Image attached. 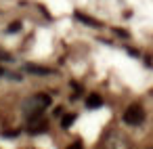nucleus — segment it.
<instances>
[{
  "label": "nucleus",
  "instance_id": "f257e3e1",
  "mask_svg": "<svg viewBox=\"0 0 153 149\" xmlns=\"http://www.w3.org/2000/svg\"><path fill=\"white\" fill-rule=\"evenodd\" d=\"M143 118H145V113H143V107H140L138 103H132V105L124 111V122L130 124V126H138V124L143 122Z\"/></svg>",
  "mask_w": 153,
  "mask_h": 149
},
{
  "label": "nucleus",
  "instance_id": "f03ea898",
  "mask_svg": "<svg viewBox=\"0 0 153 149\" xmlns=\"http://www.w3.org/2000/svg\"><path fill=\"white\" fill-rule=\"evenodd\" d=\"M105 149H128V139L120 132H109L105 139Z\"/></svg>",
  "mask_w": 153,
  "mask_h": 149
},
{
  "label": "nucleus",
  "instance_id": "7ed1b4c3",
  "mask_svg": "<svg viewBox=\"0 0 153 149\" xmlns=\"http://www.w3.org/2000/svg\"><path fill=\"white\" fill-rule=\"evenodd\" d=\"M25 72L36 74V76H48V74H53V69H48V67H40V65H32V63L25 65Z\"/></svg>",
  "mask_w": 153,
  "mask_h": 149
},
{
  "label": "nucleus",
  "instance_id": "20e7f679",
  "mask_svg": "<svg viewBox=\"0 0 153 149\" xmlns=\"http://www.w3.org/2000/svg\"><path fill=\"white\" fill-rule=\"evenodd\" d=\"M86 105H88L90 109H97V107H101V105H103V99H101L99 95H88V99H86Z\"/></svg>",
  "mask_w": 153,
  "mask_h": 149
},
{
  "label": "nucleus",
  "instance_id": "39448f33",
  "mask_svg": "<svg viewBox=\"0 0 153 149\" xmlns=\"http://www.w3.org/2000/svg\"><path fill=\"white\" fill-rule=\"evenodd\" d=\"M76 17H78L82 23H88V25H92V28H99V25H101L99 21H94L92 17H86V15H82V13H76Z\"/></svg>",
  "mask_w": 153,
  "mask_h": 149
},
{
  "label": "nucleus",
  "instance_id": "423d86ee",
  "mask_svg": "<svg viewBox=\"0 0 153 149\" xmlns=\"http://www.w3.org/2000/svg\"><path fill=\"white\" fill-rule=\"evenodd\" d=\"M74 122H76V115H74V113H67V115H63V120H61V126H63V128H69Z\"/></svg>",
  "mask_w": 153,
  "mask_h": 149
},
{
  "label": "nucleus",
  "instance_id": "0eeeda50",
  "mask_svg": "<svg viewBox=\"0 0 153 149\" xmlns=\"http://www.w3.org/2000/svg\"><path fill=\"white\" fill-rule=\"evenodd\" d=\"M17 30H21V21H13L9 25V32H17Z\"/></svg>",
  "mask_w": 153,
  "mask_h": 149
},
{
  "label": "nucleus",
  "instance_id": "6e6552de",
  "mask_svg": "<svg viewBox=\"0 0 153 149\" xmlns=\"http://www.w3.org/2000/svg\"><path fill=\"white\" fill-rule=\"evenodd\" d=\"M67 149H84V147H82V143H80V141H76V143H71Z\"/></svg>",
  "mask_w": 153,
  "mask_h": 149
},
{
  "label": "nucleus",
  "instance_id": "1a4fd4ad",
  "mask_svg": "<svg viewBox=\"0 0 153 149\" xmlns=\"http://www.w3.org/2000/svg\"><path fill=\"white\" fill-rule=\"evenodd\" d=\"M115 34L122 36V38H128V32H126V30H115Z\"/></svg>",
  "mask_w": 153,
  "mask_h": 149
},
{
  "label": "nucleus",
  "instance_id": "9d476101",
  "mask_svg": "<svg viewBox=\"0 0 153 149\" xmlns=\"http://www.w3.org/2000/svg\"><path fill=\"white\" fill-rule=\"evenodd\" d=\"M2 74H4V69H0V76H2Z\"/></svg>",
  "mask_w": 153,
  "mask_h": 149
},
{
  "label": "nucleus",
  "instance_id": "9b49d317",
  "mask_svg": "<svg viewBox=\"0 0 153 149\" xmlns=\"http://www.w3.org/2000/svg\"><path fill=\"white\" fill-rule=\"evenodd\" d=\"M151 149H153V147H151Z\"/></svg>",
  "mask_w": 153,
  "mask_h": 149
}]
</instances>
